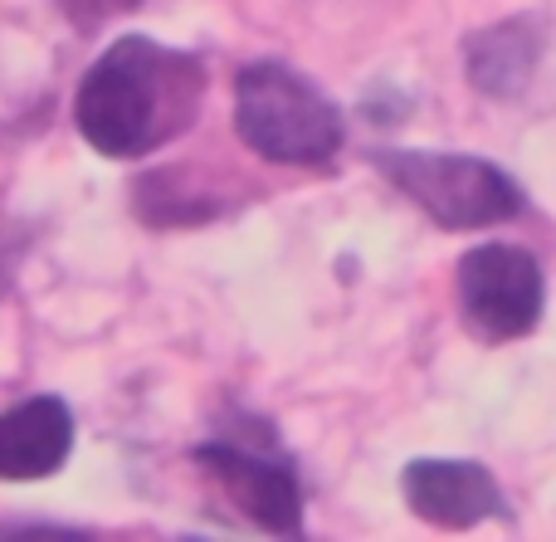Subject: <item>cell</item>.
I'll use <instances>...</instances> for the list:
<instances>
[{
    "label": "cell",
    "mask_w": 556,
    "mask_h": 542,
    "mask_svg": "<svg viewBox=\"0 0 556 542\" xmlns=\"http://www.w3.org/2000/svg\"><path fill=\"white\" fill-rule=\"evenodd\" d=\"M205 103V68L162 39L123 35L93 59L74 98V123L93 152L113 162L166 147L195 123Z\"/></svg>",
    "instance_id": "1"
},
{
    "label": "cell",
    "mask_w": 556,
    "mask_h": 542,
    "mask_svg": "<svg viewBox=\"0 0 556 542\" xmlns=\"http://www.w3.org/2000/svg\"><path fill=\"white\" fill-rule=\"evenodd\" d=\"M235 133L274 166H327L342 152L346 123L307 74L254 59L235 78Z\"/></svg>",
    "instance_id": "2"
},
{
    "label": "cell",
    "mask_w": 556,
    "mask_h": 542,
    "mask_svg": "<svg viewBox=\"0 0 556 542\" xmlns=\"http://www.w3.org/2000/svg\"><path fill=\"white\" fill-rule=\"evenodd\" d=\"M376 166L401 196H410L440 230H483L522 215L528 196L498 162L464 152H415V147H386Z\"/></svg>",
    "instance_id": "3"
},
{
    "label": "cell",
    "mask_w": 556,
    "mask_h": 542,
    "mask_svg": "<svg viewBox=\"0 0 556 542\" xmlns=\"http://www.w3.org/2000/svg\"><path fill=\"white\" fill-rule=\"evenodd\" d=\"M459 308L469 328L489 342L528 338L547 308L542 264L518 244H479L459 260Z\"/></svg>",
    "instance_id": "4"
},
{
    "label": "cell",
    "mask_w": 556,
    "mask_h": 542,
    "mask_svg": "<svg viewBox=\"0 0 556 542\" xmlns=\"http://www.w3.org/2000/svg\"><path fill=\"white\" fill-rule=\"evenodd\" d=\"M195 465L230 494V504L250 518L254 528L278 538L303 533V489L288 465H278L269 455H254L240 445H201Z\"/></svg>",
    "instance_id": "5"
},
{
    "label": "cell",
    "mask_w": 556,
    "mask_h": 542,
    "mask_svg": "<svg viewBox=\"0 0 556 542\" xmlns=\"http://www.w3.org/2000/svg\"><path fill=\"white\" fill-rule=\"evenodd\" d=\"M401 489L410 514L434 528H473L489 518H508L498 479L473 459H410Z\"/></svg>",
    "instance_id": "6"
},
{
    "label": "cell",
    "mask_w": 556,
    "mask_h": 542,
    "mask_svg": "<svg viewBox=\"0 0 556 542\" xmlns=\"http://www.w3.org/2000/svg\"><path fill=\"white\" fill-rule=\"evenodd\" d=\"M74 450V411L59 396H29L0 411V479H49Z\"/></svg>",
    "instance_id": "7"
},
{
    "label": "cell",
    "mask_w": 556,
    "mask_h": 542,
    "mask_svg": "<svg viewBox=\"0 0 556 542\" xmlns=\"http://www.w3.org/2000/svg\"><path fill=\"white\" fill-rule=\"evenodd\" d=\"M538 54H542V25L532 15H522V20H503V25L479 29L469 39V49H464V64H469V84L479 93L513 98L528 88Z\"/></svg>",
    "instance_id": "8"
},
{
    "label": "cell",
    "mask_w": 556,
    "mask_h": 542,
    "mask_svg": "<svg viewBox=\"0 0 556 542\" xmlns=\"http://www.w3.org/2000/svg\"><path fill=\"white\" fill-rule=\"evenodd\" d=\"M78 10H127V5H137V0H74Z\"/></svg>",
    "instance_id": "9"
}]
</instances>
